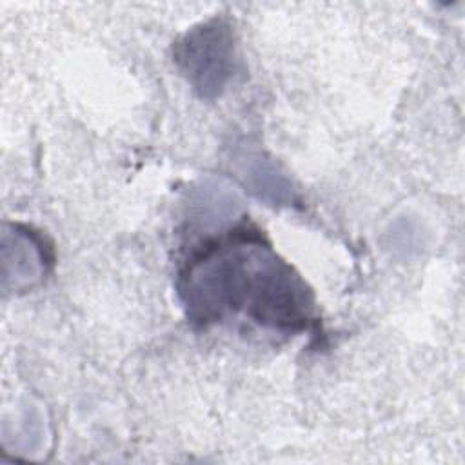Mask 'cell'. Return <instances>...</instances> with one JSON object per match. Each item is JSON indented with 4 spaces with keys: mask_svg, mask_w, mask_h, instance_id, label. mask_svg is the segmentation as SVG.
Segmentation results:
<instances>
[{
    "mask_svg": "<svg viewBox=\"0 0 465 465\" xmlns=\"http://www.w3.org/2000/svg\"><path fill=\"white\" fill-rule=\"evenodd\" d=\"M4 443L7 447L16 449V452L35 454L40 452L45 440V421L38 407L27 405L24 411L15 418V427L2 429Z\"/></svg>",
    "mask_w": 465,
    "mask_h": 465,
    "instance_id": "8992f818",
    "label": "cell"
},
{
    "mask_svg": "<svg viewBox=\"0 0 465 465\" xmlns=\"http://www.w3.org/2000/svg\"><path fill=\"white\" fill-rule=\"evenodd\" d=\"M47 251L42 238L20 223L2 229V285L5 291H27L47 272Z\"/></svg>",
    "mask_w": 465,
    "mask_h": 465,
    "instance_id": "3957f363",
    "label": "cell"
},
{
    "mask_svg": "<svg viewBox=\"0 0 465 465\" xmlns=\"http://www.w3.org/2000/svg\"><path fill=\"white\" fill-rule=\"evenodd\" d=\"M240 174L249 193L267 205L280 207L289 205L294 200V191L287 176L280 173L272 160L260 153L247 154L242 162Z\"/></svg>",
    "mask_w": 465,
    "mask_h": 465,
    "instance_id": "277c9868",
    "label": "cell"
},
{
    "mask_svg": "<svg viewBox=\"0 0 465 465\" xmlns=\"http://www.w3.org/2000/svg\"><path fill=\"white\" fill-rule=\"evenodd\" d=\"M180 296L189 318L202 325L243 311L260 325L298 331L312 314L302 278L249 232L203 249L182 272Z\"/></svg>",
    "mask_w": 465,
    "mask_h": 465,
    "instance_id": "6da1fadb",
    "label": "cell"
},
{
    "mask_svg": "<svg viewBox=\"0 0 465 465\" xmlns=\"http://www.w3.org/2000/svg\"><path fill=\"white\" fill-rule=\"evenodd\" d=\"M173 56L187 84L205 100L222 96L240 65L234 31L225 18H211L191 27L174 44Z\"/></svg>",
    "mask_w": 465,
    "mask_h": 465,
    "instance_id": "7a4b0ae2",
    "label": "cell"
},
{
    "mask_svg": "<svg viewBox=\"0 0 465 465\" xmlns=\"http://www.w3.org/2000/svg\"><path fill=\"white\" fill-rule=\"evenodd\" d=\"M193 196L196 216L203 220L205 225H214L231 220L232 216H236L242 205L238 194L231 191V187L214 180H207L202 185H198Z\"/></svg>",
    "mask_w": 465,
    "mask_h": 465,
    "instance_id": "5b68a950",
    "label": "cell"
}]
</instances>
